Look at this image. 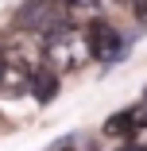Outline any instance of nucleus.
<instances>
[{
    "label": "nucleus",
    "instance_id": "obj_3",
    "mask_svg": "<svg viewBox=\"0 0 147 151\" xmlns=\"http://www.w3.org/2000/svg\"><path fill=\"white\" fill-rule=\"evenodd\" d=\"M27 93H35V101H50L58 93V74L54 70H31L27 74Z\"/></svg>",
    "mask_w": 147,
    "mask_h": 151
},
{
    "label": "nucleus",
    "instance_id": "obj_1",
    "mask_svg": "<svg viewBox=\"0 0 147 151\" xmlns=\"http://www.w3.org/2000/svg\"><path fill=\"white\" fill-rule=\"evenodd\" d=\"M43 54H47V70H54V74H74L85 62H93L89 35H85L81 27H74V23L50 27L47 39H43Z\"/></svg>",
    "mask_w": 147,
    "mask_h": 151
},
{
    "label": "nucleus",
    "instance_id": "obj_6",
    "mask_svg": "<svg viewBox=\"0 0 147 151\" xmlns=\"http://www.w3.org/2000/svg\"><path fill=\"white\" fill-rule=\"evenodd\" d=\"M132 136H136V143H139V147H147V124H136V128H132Z\"/></svg>",
    "mask_w": 147,
    "mask_h": 151
},
{
    "label": "nucleus",
    "instance_id": "obj_10",
    "mask_svg": "<svg viewBox=\"0 0 147 151\" xmlns=\"http://www.w3.org/2000/svg\"><path fill=\"white\" fill-rule=\"evenodd\" d=\"M0 74H4V58H0Z\"/></svg>",
    "mask_w": 147,
    "mask_h": 151
},
{
    "label": "nucleus",
    "instance_id": "obj_7",
    "mask_svg": "<svg viewBox=\"0 0 147 151\" xmlns=\"http://www.w3.org/2000/svg\"><path fill=\"white\" fill-rule=\"evenodd\" d=\"M136 19L147 23V0H136Z\"/></svg>",
    "mask_w": 147,
    "mask_h": 151
},
{
    "label": "nucleus",
    "instance_id": "obj_5",
    "mask_svg": "<svg viewBox=\"0 0 147 151\" xmlns=\"http://www.w3.org/2000/svg\"><path fill=\"white\" fill-rule=\"evenodd\" d=\"M50 151H89V136H81V132L77 136H66V139H58Z\"/></svg>",
    "mask_w": 147,
    "mask_h": 151
},
{
    "label": "nucleus",
    "instance_id": "obj_2",
    "mask_svg": "<svg viewBox=\"0 0 147 151\" xmlns=\"http://www.w3.org/2000/svg\"><path fill=\"white\" fill-rule=\"evenodd\" d=\"M85 35H89V54L97 58V62H116V54L124 50L120 31H116V27H108V23H97L93 31H85Z\"/></svg>",
    "mask_w": 147,
    "mask_h": 151
},
{
    "label": "nucleus",
    "instance_id": "obj_9",
    "mask_svg": "<svg viewBox=\"0 0 147 151\" xmlns=\"http://www.w3.org/2000/svg\"><path fill=\"white\" fill-rule=\"evenodd\" d=\"M58 4H74V0H58Z\"/></svg>",
    "mask_w": 147,
    "mask_h": 151
},
{
    "label": "nucleus",
    "instance_id": "obj_8",
    "mask_svg": "<svg viewBox=\"0 0 147 151\" xmlns=\"http://www.w3.org/2000/svg\"><path fill=\"white\" fill-rule=\"evenodd\" d=\"M124 151H147V147H139V143H132V147H124Z\"/></svg>",
    "mask_w": 147,
    "mask_h": 151
},
{
    "label": "nucleus",
    "instance_id": "obj_4",
    "mask_svg": "<svg viewBox=\"0 0 147 151\" xmlns=\"http://www.w3.org/2000/svg\"><path fill=\"white\" fill-rule=\"evenodd\" d=\"M143 116V109H128V112H116V116H108V124H105V132L108 136H128L132 128H136V120Z\"/></svg>",
    "mask_w": 147,
    "mask_h": 151
}]
</instances>
